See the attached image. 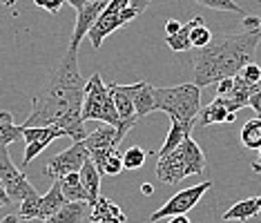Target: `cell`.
<instances>
[{
  "mask_svg": "<svg viewBox=\"0 0 261 223\" xmlns=\"http://www.w3.org/2000/svg\"><path fill=\"white\" fill-rule=\"evenodd\" d=\"M22 138V127L14 125L9 112H0V148H7L9 143Z\"/></svg>",
  "mask_w": 261,
  "mask_h": 223,
  "instance_id": "cell-24",
  "label": "cell"
},
{
  "mask_svg": "<svg viewBox=\"0 0 261 223\" xmlns=\"http://www.w3.org/2000/svg\"><path fill=\"white\" fill-rule=\"evenodd\" d=\"M90 216V205L87 203H65L58 212H54L43 223H81Z\"/></svg>",
  "mask_w": 261,
  "mask_h": 223,
  "instance_id": "cell-17",
  "label": "cell"
},
{
  "mask_svg": "<svg viewBox=\"0 0 261 223\" xmlns=\"http://www.w3.org/2000/svg\"><path fill=\"white\" fill-rule=\"evenodd\" d=\"M81 143L85 145L87 154H90V161L94 163L96 172L100 174L105 158H108L112 152L118 148L116 145V130L114 127H110V125H98L96 130H94L92 134H87Z\"/></svg>",
  "mask_w": 261,
  "mask_h": 223,
  "instance_id": "cell-8",
  "label": "cell"
},
{
  "mask_svg": "<svg viewBox=\"0 0 261 223\" xmlns=\"http://www.w3.org/2000/svg\"><path fill=\"white\" fill-rule=\"evenodd\" d=\"M154 109H161L172 121L194 125L201 109V90L192 83L176 87H154Z\"/></svg>",
  "mask_w": 261,
  "mask_h": 223,
  "instance_id": "cell-3",
  "label": "cell"
},
{
  "mask_svg": "<svg viewBox=\"0 0 261 223\" xmlns=\"http://www.w3.org/2000/svg\"><path fill=\"white\" fill-rule=\"evenodd\" d=\"M261 27L259 16H243V32H254Z\"/></svg>",
  "mask_w": 261,
  "mask_h": 223,
  "instance_id": "cell-32",
  "label": "cell"
},
{
  "mask_svg": "<svg viewBox=\"0 0 261 223\" xmlns=\"http://www.w3.org/2000/svg\"><path fill=\"white\" fill-rule=\"evenodd\" d=\"M168 223H190V219H188L186 214H181V216H170Z\"/></svg>",
  "mask_w": 261,
  "mask_h": 223,
  "instance_id": "cell-38",
  "label": "cell"
},
{
  "mask_svg": "<svg viewBox=\"0 0 261 223\" xmlns=\"http://www.w3.org/2000/svg\"><path fill=\"white\" fill-rule=\"evenodd\" d=\"M183 148V156H186V168H188V177H199V174H203L205 170V154L203 150L199 148V143L194 141L192 136H188L186 141L181 143Z\"/></svg>",
  "mask_w": 261,
  "mask_h": 223,
  "instance_id": "cell-16",
  "label": "cell"
},
{
  "mask_svg": "<svg viewBox=\"0 0 261 223\" xmlns=\"http://www.w3.org/2000/svg\"><path fill=\"white\" fill-rule=\"evenodd\" d=\"M132 107L139 119H143L150 112H154V87L150 83L141 80V83L132 85Z\"/></svg>",
  "mask_w": 261,
  "mask_h": 223,
  "instance_id": "cell-15",
  "label": "cell"
},
{
  "mask_svg": "<svg viewBox=\"0 0 261 223\" xmlns=\"http://www.w3.org/2000/svg\"><path fill=\"white\" fill-rule=\"evenodd\" d=\"M121 170H123L121 154H118V150H114L108 158H105L103 170H100V177H116V174H121Z\"/></svg>",
  "mask_w": 261,
  "mask_h": 223,
  "instance_id": "cell-30",
  "label": "cell"
},
{
  "mask_svg": "<svg viewBox=\"0 0 261 223\" xmlns=\"http://www.w3.org/2000/svg\"><path fill=\"white\" fill-rule=\"evenodd\" d=\"M3 223H20V216L18 214H7L3 219Z\"/></svg>",
  "mask_w": 261,
  "mask_h": 223,
  "instance_id": "cell-39",
  "label": "cell"
},
{
  "mask_svg": "<svg viewBox=\"0 0 261 223\" xmlns=\"http://www.w3.org/2000/svg\"><path fill=\"white\" fill-rule=\"evenodd\" d=\"M259 208H261V199L250 197V199H246V201L234 203L230 210H225L223 221H248L259 214Z\"/></svg>",
  "mask_w": 261,
  "mask_h": 223,
  "instance_id": "cell-21",
  "label": "cell"
},
{
  "mask_svg": "<svg viewBox=\"0 0 261 223\" xmlns=\"http://www.w3.org/2000/svg\"><path fill=\"white\" fill-rule=\"evenodd\" d=\"M192 127L194 125H186V123H179V121H172V125H170V132H168V136H165V143H163V148L159 150V152H154V156L156 158H163V156H168L170 152H174L179 145L190 136V132H192Z\"/></svg>",
  "mask_w": 261,
  "mask_h": 223,
  "instance_id": "cell-19",
  "label": "cell"
},
{
  "mask_svg": "<svg viewBox=\"0 0 261 223\" xmlns=\"http://www.w3.org/2000/svg\"><path fill=\"white\" fill-rule=\"evenodd\" d=\"M90 161V154H87L85 145L83 143H72L65 152H61L58 156H54L45 168V177L61 181L67 174H74L83 168V163Z\"/></svg>",
  "mask_w": 261,
  "mask_h": 223,
  "instance_id": "cell-9",
  "label": "cell"
},
{
  "mask_svg": "<svg viewBox=\"0 0 261 223\" xmlns=\"http://www.w3.org/2000/svg\"><path fill=\"white\" fill-rule=\"evenodd\" d=\"M58 183H61V194L67 203H87V192L83 190V185H81L79 172L67 174V177H63Z\"/></svg>",
  "mask_w": 261,
  "mask_h": 223,
  "instance_id": "cell-23",
  "label": "cell"
},
{
  "mask_svg": "<svg viewBox=\"0 0 261 223\" xmlns=\"http://www.w3.org/2000/svg\"><path fill=\"white\" fill-rule=\"evenodd\" d=\"M217 87H219V90H217V96H225V94L232 90V78H223V80H219Z\"/></svg>",
  "mask_w": 261,
  "mask_h": 223,
  "instance_id": "cell-35",
  "label": "cell"
},
{
  "mask_svg": "<svg viewBox=\"0 0 261 223\" xmlns=\"http://www.w3.org/2000/svg\"><path fill=\"white\" fill-rule=\"evenodd\" d=\"M239 76L246 83H250V85H259V76H261V69L259 65H254V63H248L246 67L239 72Z\"/></svg>",
  "mask_w": 261,
  "mask_h": 223,
  "instance_id": "cell-31",
  "label": "cell"
},
{
  "mask_svg": "<svg viewBox=\"0 0 261 223\" xmlns=\"http://www.w3.org/2000/svg\"><path fill=\"white\" fill-rule=\"evenodd\" d=\"M0 183H3L5 192H7V199L11 203L25 201L27 197L36 194V187L27 181V174L22 170L16 168L7 148H0Z\"/></svg>",
  "mask_w": 261,
  "mask_h": 223,
  "instance_id": "cell-6",
  "label": "cell"
},
{
  "mask_svg": "<svg viewBox=\"0 0 261 223\" xmlns=\"http://www.w3.org/2000/svg\"><path fill=\"white\" fill-rule=\"evenodd\" d=\"M261 32L212 34L210 43L194 54V83L199 90L217 85L223 78H234L257 54Z\"/></svg>",
  "mask_w": 261,
  "mask_h": 223,
  "instance_id": "cell-1",
  "label": "cell"
},
{
  "mask_svg": "<svg viewBox=\"0 0 261 223\" xmlns=\"http://www.w3.org/2000/svg\"><path fill=\"white\" fill-rule=\"evenodd\" d=\"M22 127V125H20ZM65 134L58 130L56 125H47V127H22V138H25V156H22V168H29L32 161L43 152L51 141L63 138Z\"/></svg>",
  "mask_w": 261,
  "mask_h": 223,
  "instance_id": "cell-11",
  "label": "cell"
},
{
  "mask_svg": "<svg viewBox=\"0 0 261 223\" xmlns=\"http://www.w3.org/2000/svg\"><path fill=\"white\" fill-rule=\"evenodd\" d=\"M197 25H205L203 18L201 16H194V18H190L186 25H181V29L174 34V36H168L165 38V43L174 54H181V51H190L192 47H190V29L197 27Z\"/></svg>",
  "mask_w": 261,
  "mask_h": 223,
  "instance_id": "cell-22",
  "label": "cell"
},
{
  "mask_svg": "<svg viewBox=\"0 0 261 223\" xmlns=\"http://www.w3.org/2000/svg\"><path fill=\"white\" fill-rule=\"evenodd\" d=\"M259 96H261V92H252L250 96H248V107H250L254 114H257V119H259V114H261V103H259Z\"/></svg>",
  "mask_w": 261,
  "mask_h": 223,
  "instance_id": "cell-34",
  "label": "cell"
},
{
  "mask_svg": "<svg viewBox=\"0 0 261 223\" xmlns=\"http://www.w3.org/2000/svg\"><path fill=\"white\" fill-rule=\"evenodd\" d=\"M11 201L7 199V192H5V187H3V183H0V205H9Z\"/></svg>",
  "mask_w": 261,
  "mask_h": 223,
  "instance_id": "cell-37",
  "label": "cell"
},
{
  "mask_svg": "<svg viewBox=\"0 0 261 223\" xmlns=\"http://www.w3.org/2000/svg\"><path fill=\"white\" fill-rule=\"evenodd\" d=\"M179 29H181V22H179V20L170 18L168 22H165V34H168V36H174V34L179 32Z\"/></svg>",
  "mask_w": 261,
  "mask_h": 223,
  "instance_id": "cell-36",
  "label": "cell"
},
{
  "mask_svg": "<svg viewBox=\"0 0 261 223\" xmlns=\"http://www.w3.org/2000/svg\"><path fill=\"white\" fill-rule=\"evenodd\" d=\"M199 5H203V7H207V9H215V11H228V14L248 16L241 5L232 3V0H199Z\"/></svg>",
  "mask_w": 261,
  "mask_h": 223,
  "instance_id": "cell-28",
  "label": "cell"
},
{
  "mask_svg": "<svg viewBox=\"0 0 261 223\" xmlns=\"http://www.w3.org/2000/svg\"><path fill=\"white\" fill-rule=\"evenodd\" d=\"M36 5L38 7H43V9H47L49 14H58V11L63 9V0H56V3H45V0H36Z\"/></svg>",
  "mask_w": 261,
  "mask_h": 223,
  "instance_id": "cell-33",
  "label": "cell"
},
{
  "mask_svg": "<svg viewBox=\"0 0 261 223\" xmlns=\"http://www.w3.org/2000/svg\"><path fill=\"white\" fill-rule=\"evenodd\" d=\"M210 187H212V181H203V183H199V185H194V187H188V190L176 192V194L172 197L170 201L163 205V208H159L154 214H150V221L156 223L159 219H168V216H181V214L190 212V210H192L194 205L201 201V197H203L205 192L210 190Z\"/></svg>",
  "mask_w": 261,
  "mask_h": 223,
  "instance_id": "cell-7",
  "label": "cell"
},
{
  "mask_svg": "<svg viewBox=\"0 0 261 223\" xmlns=\"http://www.w3.org/2000/svg\"><path fill=\"white\" fill-rule=\"evenodd\" d=\"M237 114H228V109L221 105V101L219 98H215V101H210V105L207 107H201L199 109V125H219V123H234Z\"/></svg>",
  "mask_w": 261,
  "mask_h": 223,
  "instance_id": "cell-18",
  "label": "cell"
},
{
  "mask_svg": "<svg viewBox=\"0 0 261 223\" xmlns=\"http://www.w3.org/2000/svg\"><path fill=\"white\" fill-rule=\"evenodd\" d=\"M141 192H143V194H147V197H150L152 192H154V187H152L150 183H143V185H141Z\"/></svg>",
  "mask_w": 261,
  "mask_h": 223,
  "instance_id": "cell-40",
  "label": "cell"
},
{
  "mask_svg": "<svg viewBox=\"0 0 261 223\" xmlns=\"http://www.w3.org/2000/svg\"><path fill=\"white\" fill-rule=\"evenodd\" d=\"M81 119H83V123L100 121L103 125H110V127H114V130L118 127L116 109H114V105H112L110 92L98 72H94L92 78L85 80V96H83Z\"/></svg>",
  "mask_w": 261,
  "mask_h": 223,
  "instance_id": "cell-5",
  "label": "cell"
},
{
  "mask_svg": "<svg viewBox=\"0 0 261 223\" xmlns=\"http://www.w3.org/2000/svg\"><path fill=\"white\" fill-rule=\"evenodd\" d=\"M121 163H123V170H139V168H143L145 150H141L139 145H132V148L125 150V154H121Z\"/></svg>",
  "mask_w": 261,
  "mask_h": 223,
  "instance_id": "cell-26",
  "label": "cell"
},
{
  "mask_svg": "<svg viewBox=\"0 0 261 223\" xmlns=\"http://www.w3.org/2000/svg\"><path fill=\"white\" fill-rule=\"evenodd\" d=\"M241 143L248 150H259L261 148V119L254 116L252 121H246L241 127Z\"/></svg>",
  "mask_w": 261,
  "mask_h": 223,
  "instance_id": "cell-25",
  "label": "cell"
},
{
  "mask_svg": "<svg viewBox=\"0 0 261 223\" xmlns=\"http://www.w3.org/2000/svg\"><path fill=\"white\" fill-rule=\"evenodd\" d=\"M147 5H150L147 0H134V3H129V0H112V3H108L105 9L98 14L92 29L87 32V38H90L92 47L94 49H100L103 40L112 32H116V29L129 25L134 18H139L147 9Z\"/></svg>",
  "mask_w": 261,
  "mask_h": 223,
  "instance_id": "cell-4",
  "label": "cell"
},
{
  "mask_svg": "<svg viewBox=\"0 0 261 223\" xmlns=\"http://www.w3.org/2000/svg\"><path fill=\"white\" fill-rule=\"evenodd\" d=\"M90 223H127V216L110 199L98 197V201L90 208Z\"/></svg>",
  "mask_w": 261,
  "mask_h": 223,
  "instance_id": "cell-13",
  "label": "cell"
},
{
  "mask_svg": "<svg viewBox=\"0 0 261 223\" xmlns=\"http://www.w3.org/2000/svg\"><path fill=\"white\" fill-rule=\"evenodd\" d=\"M105 0H69V7L76 9V27L72 34V43H69V51H79V45L83 43V38L87 36V32L92 29V25L96 22L98 14L105 9Z\"/></svg>",
  "mask_w": 261,
  "mask_h": 223,
  "instance_id": "cell-10",
  "label": "cell"
},
{
  "mask_svg": "<svg viewBox=\"0 0 261 223\" xmlns=\"http://www.w3.org/2000/svg\"><path fill=\"white\" fill-rule=\"evenodd\" d=\"M38 205H40V194H38V192H36V194H32V197H27L25 201H20V210H18L20 221L38 219Z\"/></svg>",
  "mask_w": 261,
  "mask_h": 223,
  "instance_id": "cell-27",
  "label": "cell"
},
{
  "mask_svg": "<svg viewBox=\"0 0 261 223\" xmlns=\"http://www.w3.org/2000/svg\"><path fill=\"white\" fill-rule=\"evenodd\" d=\"M156 177L161 183L176 185L188 177V168H186V156H183V148L179 145L174 152H170L168 156L159 158L156 163Z\"/></svg>",
  "mask_w": 261,
  "mask_h": 223,
  "instance_id": "cell-12",
  "label": "cell"
},
{
  "mask_svg": "<svg viewBox=\"0 0 261 223\" xmlns=\"http://www.w3.org/2000/svg\"><path fill=\"white\" fill-rule=\"evenodd\" d=\"M83 96H85V78L79 69L76 51L65 54L51 74L47 90L34 98L32 114L22 123V127H47L56 125L69 112H81Z\"/></svg>",
  "mask_w": 261,
  "mask_h": 223,
  "instance_id": "cell-2",
  "label": "cell"
},
{
  "mask_svg": "<svg viewBox=\"0 0 261 223\" xmlns=\"http://www.w3.org/2000/svg\"><path fill=\"white\" fill-rule=\"evenodd\" d=\"M79 179H81V185H83V190L87 192V205H92L98 201V197H100V174L96 172V168H94V163L92 161H85L83 163V168L79 170Z\"/></svg>",
  "mask_w": 261,
  "mask_h": 223,
  "instance_id": "cell-14",
  "label": "cell"
},
{
  "mask_svg": "<svg viewBox=\"0 0 261 223\" xmlns=\"http://www.w3.org/2000/svg\"><path fill=\"white\" fill-rule=\"evenodd\" d=\"M210 38H212V32L205 25H197L190 29V47H194V49H203L210 43Z\"/></svg>",
  "mask_w": 261,
  "mask_h": 223,
  "instance_id": "cell-29",
  "label": "cell"
},
{
  "mask_svg": "<svg viewBox=\"0 0 261 223\" xmlns=\"http://www.w3.org/2000/svg\"><path fill=\"white\" fill-rule=\"evenodd\" d=\"M65 203H67V201H65L63 194H61V183H58V181H54V183H51V187L47 190V194L40 197L38 219H40V221L49 219V216L54 214V212H58V210H61Z\"/></svg>",
  "mask_w": 261,
  "mask_h": 223,
  "instance_id": "cell-20",
  "label": "cell"
}]
</instances>
